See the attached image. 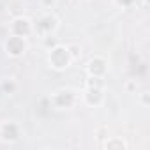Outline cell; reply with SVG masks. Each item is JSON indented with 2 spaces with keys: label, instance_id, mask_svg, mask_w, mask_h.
I'll return each instance as SVG.
<instances>
[{
  "label": "cell",
  "instance_id": "4fadbf2b",
  "mask_svg": "<svg viewBox=\"0 0 150 150\" xmlns=\"http://www.w3.org/2000/svg\"><path fill=\"white\" fill-rule=\"evenodd\" d=\"M55 4H57V0H41V6H42V9H51Z\"/></svg>",
  "mask_w": 150,
  "mask_h": 150
},
{
  "label": "cell",
  "instance_id": "5bb4252c",
  "mask_svg": "<svg viewBox=\"0 0 150 150\" xmlns=\"http://www.w3.org/2000/svg\"><path fill=\"white\" fill-rule=\"evenodd\" d=\"M125 90H127V92H136V81H134V80L127 81V85H125Z\"/></svg>",
  "mask_w": 150,
  "mask_h": 150
},
{
  "label": "cell",
  "instance_id": "9c48e42d",
  "mask_svg": "<svg viewBox=\"0 0 150 150\" xmlns=\"http://www.w3.org/2000/svg\"><path fill=\"white\" fill-rule=\"evenodd\" d=\"M104 148H118V150H125L127 148V143L122 139V138H117V136H110L104 143H103Z\"/></svg>",
  "mask_w": 150,
  "mask_h": 150
},
{
  "label": "cell",
  "instance_id": "52a82bcc",
  "mask_svg": "<svg viewBox=\"0 0 150 150\" xmlns=\"http://www.w3.org/2000/svg\"><path fill=\"white\" fill-rule=\"evenodd\" d=\"M9 32L13 35L28 39L30 35H34V21L28 16H16L9 23Z\"/></svg>",
  "mask_w": 150,
  "mask_h": 150
},
{
  "label": "cell",
  "instance_id": "2e32d148",
  "mask_svg": "<svg viewBox=\"0 0 150 150\" xmlns=\"http://www.w3.org/2000/svg\"><path fill=\"white\" fill-rule=\"evenodd\" d=\"M80 2H85V0H80Z\"/></svg>",
  "mask_w": 150,
  "mask_h": 150
},
{
  "label": "cell",
  "instance_id": "8992f818",
  "mask_svg": "<svg viewBox=\"0 0 150 150\" xmlns=\"http://www.w3.org/2000/svg\"><path fill=\"white\" fill-rule=\"evenodd\" d=\"M85 71L88 76H94V78H106L108 72H110V62L106 57H101V55H94L87 65H85Z\"/></svg>",
  "mask_w": 150,
  "mask_h": 150
},
{
  "label": "cell",
  "instance_id": "277c9868",
  "mask_svg": "<svg viewBox=\"0 0 150 150\" xmlns=\"http://www.w3.org/2000/svg\"><path fill=\"white\" fill-rule=\"evenodd\" d=\"M28 39L25 37H18V35H13L9 34V37L4 41V50H6V55L9 58H21L27 51H28Z\"/></svg>",
  "mask_w": 150,
  "mask_h": 150
},
{
  "label": "cell",
  "instance_id": "6da1fadb",
  "mask_svg": "<svg viewBox=\"0 0 150 150\" xmlns=\"http://www.w3.org/2000/svg\"><path fill=\"white\" fill-rule=\"evenodd\" d=\"M58 28H60V18L53 11H44L34 20V34L41 39L48 35H55Z\"/></svg>",
  "mask_w": 150,
  "mask_h": 150
},
{
  "label": "cell",
  "instance_id": "7c38bea8",
  "mask_svg": "<svg viewBox=\"0 0 150 150\" xmlns=\"http://www.w3.org/2000/svg\"><path fill=\"white\" fill-rule=\"evenodd\" d=\"M136 2H138V0H115V4L118 7H122V9H131Z\"/></svg>",
  "mask_w": 150,
  "mask_h": 150
},
{
  "label": "cell",
  "instance_id": "9a60e30c",
  "mask_svg": "<svg viewBox=\"0 0 150 150\" xmlns=\"http://www.w3.org/2000/svg\"><path fill=\"white\" fill-rule=\"evenodd\" d=\"M139 101L143 106H148V92H141L139 94Z\"/></svg>",
  "mask_w": 150,
  "mask_h": 150
},
{
  "label": "cell",
  "instance_id": "ba28073f",
  "mask_svg": "<svg viewBox=\"0 0 150 150\" xmlns=\"http://www.w3.org/2000/svg\"><path fill=\"white\" fill-rule=\"evenodd\" d=\"M104 99H106L104 88H99V87H85L83 94L80 96V101H83L88 108H99V106H103Z\"/></svg>",
  "mask_w": 150,
  "mask_h": 150
},
{
  "label": "cell",
  "instance_id": "3957f363",
  "mask_svg": "<svg viewBox=\"0 0 150 150\" xmlns=\"http://www.w3.org/2000/svg\"><path fill=\"white\" fill-rule=\"evenodd\" d=\"M80 103V94L72 88H58L50 96V104L53 110L64 111V110H72Z\"/></svg>",
  "mask_w": 150,
  "mask_h": 150
},
{
  "label": "cell",
  "instance_id": "5b68a950",
  "mask_svg": "<svg viewBox=\"0 0 150 150\" xmlns=\"http://www.w3.org/2000/svg\"><path fill=\"white\" fill-rule=\"evenodd\" d=\"M23 136V129L18 122L14 120H6L0 124V141L6 145H14L21 139Z\"/></svg>",
  "mask_w": 150,
  "mask_h": 150
},
{
  "label": "cell",
  "instance_id": "7a4b0ae2",
  "mask_svg": "<svg viewBox=\"0 0 150 150\" xmlns=\"http://www.w3.org/2000/svg\"><path fill=\"white\" fill-rule=\"evenodd\" d=\"M72 57H71V53H69V50H67V46L65 44H55L53 48H50L48 50V65L53 69V71H57V72H64V71H67L71 65H72Z\"/></svg>",
  "mask_w": 150,
  "mask_h": 150
},
{
  "label": "cell",
  "instance_id": "8fae6325",
  "mask_svg": "<svg viewBox=\"0 0 150 150\" xmlns=\"http://www.w3.org/2000/svg\"><path fill=\"white\" fill-rule=\"evenodd\" d=\"M65 46H67V50H69V53H71V57H72L74 62L80 60V57H81V46H80V44H76V42H69V44H65Z\"/></svg>",
  "mask_w": 150,
  "mask_h": 150
},
{
  "label": "cell",
  "instance_id": "30bf717a",
  "mask_svg": "<svg viewBox=\"0 0 150 150\" xmlns=\"http://www.w3.org/2000/svg\"><path fill=\"white\" fill-rule=\"evenodd\" d=\"M16 88H18V83L13 78H7V80H4L2 83H0V92L2 94H14Z\"/></svg>",
  "mask_w": 150,
  "mask_h": 150
}]
</instances>
